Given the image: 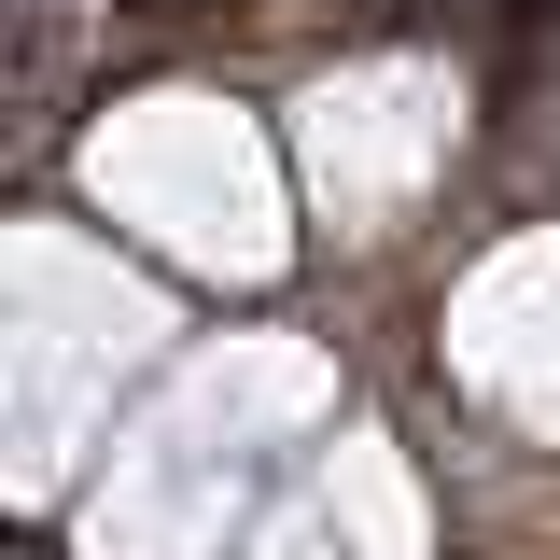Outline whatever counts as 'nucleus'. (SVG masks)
I'll return each instance as SVG.
<instances>
[{"mask_svg":"<svg viewBox=\"0 0 560 560\" xmlns=\"http://www.w3.org/2000/svg\"><path fill=\"white\" fill-rule=\"evenodd\" d=\"M70 210L113 224L140 267H168L183 294H224V308H267L280 280L308 267V183H294V127L267 98L210 84V70H154V84H113L84 127H70Z\"/></svg>","mask_w":560,"mask_h":560,"instance_id":"nucleus-2","label":"nucleus"},{"mask_svg":"<svg viewBox=\"0 0 560 560\" xmlns=\"http://www.w3.org/2000/svg\"><path fill=\"white\" fill-rule=\"evenodd\" d=\"M280 127H294V183H308L323 267H393V253H420L448 224L490 113H477V70L448 43H350V57H323L280 98Z\"/></svg>","mask_w":560,"mask_h":560,"instance_id":"nucleus-4","label":"nucleus"},{"mask_svg":"<svg viewBox=\"0 0 560 560\" xmlns=\"http://www.w3.org/2000/svg\"><path fill=\"white\" fill-rule=\"evenodd\" d=\"M0 420H14V504L28 533H57L84 463L113 448V420L168 378L183 350V280L140 267L113 224H84L70 197L14 210V280H0Z\"/></svg>","mask_w":560,"mask_h":560,"instance_id":"nucleus-3","label":"nucleus"},{"mask_svg":"<svg viewBox=\"0 0 560 560\" xmlns=\"http://www.w3.org/2000/svg\"><path fill=\"white\" fill-rule=\"evenodd\" d=\"M420 434H448V463H560V197L477 224L420 280Z\"/></svg>","mask_w":560,"mask_h":560,"instance_id":"nucleus-5","label":"nucleus"},{"mask_svg":"<svg viewBox=\"0 0 560 560\" xmlns=\"http://www.w3.org/2000/svg\"><path fill=\"white\" fill-rule=\"evenodd\" d=\"M238 560H448V448L420 420L350 407L267 490V518L238 533Z\"/></svg>","mask_w":560,"mask_h":560,"instance_id":"nucleus-6","label":"nucleus"},{"mask_svg":"<svg viewBox=\"0 0 560 560\" xmlns=\"http://www.w3.org/2000/svg\"><path fill=\"white\" fill-rule=\"evenodd\" d=\"M518 127H533V154H547V183H560V28H547V57H533V113Z\"/></svg>","mask_w":560,"mask_h":560,"instance_id":"nucleus-7","label":"nucleus"},{"mask_svg":"<svg viewBox=\"0 0 560 560\" xmlns=\"http://www.w3.org/2000/svg\"><path fill=\"white\" fill-rule=\"evenodd\" d=\"M364 407L350 350L308 323H224L183 337L168 378L113 420V448L84 463L70 518L43 533L57 560H238V533L267 518V490Z\"/></svg>","mask_w":560,"mask_h":560,"instance_id":"nucleus-1","label":"nucleus"}]
</instances>
